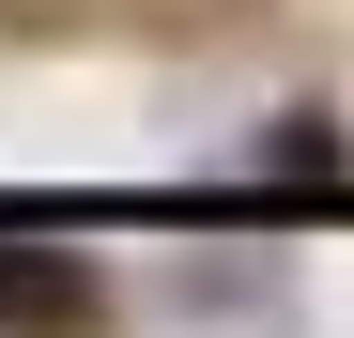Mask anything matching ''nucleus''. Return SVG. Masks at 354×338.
<instances>
[{
	"mask_svg": "<svg viewBox=\"0 0 354 338\" xmlns=\"http://www.w3.org/2000/svg\"><path fill=\"white\" fill-rule=\"evenodd\" d=\"M0 323H93V292H77V277H46V261H0Z\"/></svg>",
	"mask_w": 354,
	"mask_h": 338,
	"instance_id": "f257e3e1",
	"label": "nucleus"
}]
</instances>
